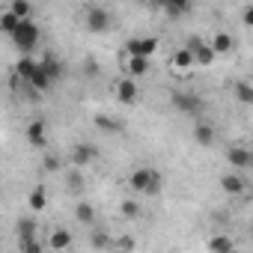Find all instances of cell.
<instances>
[{"label":"cell","instance_id":"19","mask_svg":"<svg viewBox=\"0 0 253 253\" xmlns=\"http://www.w3.org/2000/svg\"><path fill=\"white\" fill-rule=\"evenodd\" d=\"M170 66H173V72L185 75V72H188V69L194 66V60H191L188 48H176V51H173V57H170Z\"/></svg>","mask_w":253,"mask_h":253},{"label":"cell","instance_id":"30","mask_svg":"<svg viewBox=\"0 0 253 253\" xmlns=\"http://www.w3.org/2000/svg\"><path fill=\"white\" fill-rule=\"evenodd\" d=\"M92 247L95 250H104V247H113V238L107 232H92Z\"/></svg>","mask_w":253,"mask_h":253},{"label":"cell","instance_id":"23","mask_svg":"<svg viewBox=\"0 0 253 253\" xmlns=\"http://www.w3.org/2000/svg\"><path fill=\"white\" fill-rule=\"evenodd\" d=\"M95 128L98 131H104V134H116V131H122V125L116 122V119H110V116H104V113H95Z\"/></svg>","mask_w":253,"mask_h":253},{"label":"cell","instance_id":"18","mask_svg":"<svg viewBox=\"0 0 253 253\" xmlns=\"http://www.w3.org/2000/svg\"><path fill=\"white\" fill-rule=\"evenodd\" d=\"M27 209L36 211V214L48 209V191H45V185H36V188L30 191V197H27Z\"/></svg>","mask_w":253,"mask_h":253},{"label":"cell","instance_id":"3","mask_svg":"<svg viewBox=\"0 0 253 253\" xmlns=\"http://www.w3.org/2000/svg\"><path fill=\"white\" fill-rule=\"evenodd\" d=\"M110 24H113V12H110L107 6L89 3V6L84 9V27H86L89 33H104V30H110Z\"/></svg>","mask_w":253,"mask_h":253},{"label":"cell","instance_id":"14","mask_svg":"<svg viewBox=\"0 0 253 253\" xmlns=\"http://www.w3.org/2000/svg\"><path fill=\"white\" fill-rule=\"evenodd\" d=\"M209 48L214 51V57H217V54H232V51H235V39H232L226 30H217V33L209 39Z\"/></svg>","mask_w":253,"mask_h":253},{"label":"cell","instance_id":"13","mask_svg":"<svg viewBox=\"0 0 253 253\" xmlns=\"http://www.w3.org/2000/svg\"><path fill=\"white\" fill-rule=\"evenodd\" d=\"M194 140H197L200 146H214V140H217L214 125L206 122V119H197V125H194Z\"/></svg>","mask_w":253,"mask_h":253},{"label":"cell","instance_id":"25","mask_svg":"<svg viewBox=\"0 0 253 253\" xmlns=\"http://www.w3.org/2000/svg\"><path fill=\"white\" fill-rule=\"evenodd\" d=\"M75 217H78V223H92V220H95V206L86 203V200H81V203L75 206Z\"/></svg>","mask_w":253,"mask_h":253},{"label":"cell","instance_id":"15","mask_svg":"<svg viewBox=\"0 0 253 253\" xmlns=\"http://www.w3.org/2000/svg\"><path fill=\"white\" fill-rule=\"evenodd\" d=\"M226 161H229V167H238V170H244V167H250V161H253V155H250V149L247 146H229L226 149Z\"/></svg>","mask_w":253,"mask_h":253},{"label":"cell","instance_id":"10","mask_svg":"<svg viewBox=\"0 0 253 253\" xmlns=\"http://www.w3.org/2000/svg\"><path fill=\"white\" fill-rule=\"evenodd\" d=\"M149 69H152V60H143V57H122V78H131V81H137V78H143V75H149Z\"/></svg>","mask_w":253,"mask_h":253},{"label":"cell","instance_id":"2","mask_svg":"<svg viewBox=\"0 0 253 253\" xmlns=\"http://www.w3.org/2000/svg\"><path fill=\"white\" fill-rule=\"evenodd\" d=\"M12 45L21 51V57H30V51L39 45V39H42V30H39V24L30 18V21H18V27L12 30Z\"/></svg>","mask_w":253,"mask_h":253},{"label":"cell","instance_id":"21","mask_svg":"<svg viewBox=\"0 0 253 253\" xmlns=\"http://www.w3.org/2000/svg\"><path fill=\"white\" fill-rule=\"evenodd\" d=\"M191 9H194V6H191V3H185V0H173V3H161V12H164L167 18H173V21H176V18H185Z\"/></svg>","mask_w":253,"mask_h":253},{"label":"cell","instance_id":"26","mask_svg":"<svg viewBox=\"0 0 253 253\" xmlns=\"http://www.w3.org/2000/svg\"><path fill=\"white\" fill-rule=\"evenodd\" d=\"M6 9H9L18 21H30V18H33V6H30V3H24V0H12Z\"/></svg>","mask_w":253,"mask_h":253},{"label":"cell","instance_id":"17","mask_svg":"<svg viewBox=\"0 0 253 253\" xmlns=\"http://www.w3.org/2000/svg\"><path fill=\"white\" fill-rule=\"evenodd\" d=\"M220 188H223L229 197H238V194H244L247 185H244V179H241L238 173H223V176H220Z\"/></svg>","mask_w":253,"mask_h":253},{"label":"cell","instance_id":"27","mask_svg":"<svg viewBox=\"0 0 253 253\" xmlns=\"http://www.w3.org/2000/svg\"><path fill=\"white\" fill-rule=\"evenodd\" d=\"M18 27V18L9 12V9H0V33H6V36H12V30Z\"/></svg>","mask_w":253,"mask_h":253},{"label":"cell","instance_id":"7","mask_svg":"<svg viewBox=\"0 0 253 253\" xmlns=\"http://www.w3.org/2000/svg\"><path fill=\"white\" fill-rule=\"evenodd\" d=\"M24 137H27V143L33 146V149H45L48 146V122L45 119H30L27 122V128H24Z\"/></svg>","mask_w":253,"mask_h":253},{"label":"cell","instance_id":"24","mask_svg":"<svg viewBox=\"0 0 253 253\" xmlns=\"http://www.w3.org/2000/svg\"><path fill=\"white\" fill-rule=\"evenodd\" d=\"M66 185H69V191H72V194H81V191L86 188V179H84V173H81V170H75V167H72V170H66Z\"/></svg>","mask_w":253,"mask_h":253},{"label":"cell","instance_id":"16","mask_svg":"<svg viewBox=\"0 0 253 253\" xmlns=\"http://www.w3.org/2000/svg\"><path fill=\"white\" fill-rule=\"evenodd\" d=\"M33 72H36V57H21V60H15V66H12V75H15L21 84H27Z\"/></svg>","mask_w":253,"mask_h":253},{"label":"cell","instance_id":"8","mask_svg":"<svg viewBox=\"0 0 253 253\" xmlns=\"http://www.w3.org/2000/svg\"><path fill=\"white\" fill-rule=\"evenodd\" d=\"M95 158H98V149H95V146H89V143H75V146L69 149V164H72L75 170L89 167Z\"/></svg>","mask_w":253,"mask_h":253},{"label":"cell","instance_id":"5","mask_svg":"<svg viewBox=\"0 0 253 253\" xmlns=\"http://www.w3.org/2000/svg\"><path fill=\"white\" fill-rule=\"evenodd\" d=\"M158 48H161V42L155 36H134V39L125 42V57H143V60H149Z\"/></svg>","mask_w":253,"mask_h":253},{"label":"cell","instance_id":"32","mask_svg":"<svg viewBox=\"0 0 253 253\" xmlns=\"http://www.w3.org/2000/svg\"><path fill=\"white\" fill-rule=\"evenodd\" d=\"M42 170H48V173H57V170H60V158H57V155H45V161H42Z\"/></svg>","mask_w":253,"mask_h":253},{"label":"cell","instance_id":"28","mask_svg":"<svg viewBox=\"0 0 253 253\" xmlns=\"http://www.w3.org/2000/svg\"><path fill=\"white\" fill-rule=\"evenodd\" d=\"M119 211H122V217H128V220H134V217H140V203L137 200H122V206H119Z\"/></svg>","mask_w":253,"mask_h":253},{"label":"cell","instance_id":"4","mask_svg":"<svg viewBox=\"0 0 253 253\" xmlns=\"http://www.w3.org/2000/svg\"><path fill=\"white\" fill-rule=\"evenodd\" d=\"M170 104H173V110H179L182 116H203V110H206V104H203V98H200L197 92H182V89H176V92L170 95Z\"/></svg>","mask_w":253,"mask_h":253},{"label":"cell","instance_id":"20","mask_svg":"<svg viewBox=\"0 0 253 253\" xmlns=\"http://www.w3.org/2000/svg\"><path fill=\"white\" fill-rule=\"evenodd\" d=\"M72 232L69 229H63V226H57L54 232H51V238H48V247L51 250H66V247H72Z\"/></svg>","mask_w":253,"mask_h":253},{"label":"cell","instance_id":"12","mask_svg":"<svg viewBox=\"0 0 253 253\" xmlns=\"http://www.w3.org/2000/svg\"><path fill=\"white\" fill-rule=\"evenodd\" d=\"M36 66H39V69L45 72V78H48L51 84L63 78V63H60V60H57L54 54H42V57L36 60Z\"/></svg>","mask_w":253,"mask_h":253},{"label":"cell","instance_id":"6","mask_svg":"<svg viewBox=\"0 0 253 253\" xmlns=\"http://www.w3.org/2000/svg\"><path fill=\"white\" fill-rule=\"evenodd\" d=\"M182 48H188V54H191L194 66H211V63H214V51L209 48V42H206L203 36H191Z\"/></svg>","mask_w":253,"mask_h":253},{"label":"cell","instance_id":"33","mask_svg":"<svg viewBox=\"0 0 253 253\" xmlns=\"http://www.w3.org/2000/svg\"><path fill=\"white\" fill-rule=\"evenodd\" d=\"M21 253H45V247H42V241H30L21 247Z\"/></svg>","mask_w":253,"mask_h":253},{"label":"cell","instance_id":"1","mask_svg":"<svg viewBox=\"0 0 253 253\" xmlns=\"http://www.w3.org/2000/svg\"><path fill=\"white\" fill-rule=\"evenodd\" d=\"M128 188H131L134 194L155 197V194H161V188H164V176H161L155 167H137V170L128 176Z\"/></svg>","mask_w":253,"mask_h":253},{"label":"cell","instance_id":"9","mask_svg":"<svg viewBox=\"0 0 253 253\" xmlns=\"http://www.w3.org/2000/svg\"><path fill=\"white\" fill-rule=\"evenodd\" d=\"M113 95H116L119 104H137L140 86H137V81H131V78H119V81L113 84Z\"/></svg>","mask_w":253,"mask_h":253},{"label":"cell","instance_id":"22","mask_svg":"<svg viewBox=\"0 0 253 253\" xmlns=\"http://www.w3.org/2000/svg\"><path fill=\"white\" fill-rule=\"evenodd\" d=\"M209 253H235V241L229 235H214L209 241Z\"/></svg>","mask_w":253,"mask_h":253},{"label":"cell","instance_id":"31","mask_svg":"<svg viewBox=\"0 0 253 253\" xmlns=\"http://www.w3.org/2000/svg\"><path fill=\"white\" fill-rule=\"evenodd\" d=\"M113 247H119V250H134V238L131 235H119V238H113Z\"/></svg>","mask_w":253,"mask_h":253},{"label":"cell","instance_id":"11","mask_svg":"<svg viewBox=\"0 0 253 253\" xmlns=\"http://www.w3.org/2000/svg\"><path fill=\"white\" fill-rule=\"evenodd\" d=\"M15 238H18V247H24L30 241H39V223L33 217H21L15 223Z\"/></svg>","mask_w":253,"mask_h":253},{"label":"cell","instance_id":"29","mask_svg":"<svg viewBox=\"0 0 253 253\" xmlns=\"http://www.w3.org/2000/svg\"><path fill=\"white\" fill-rule=\"evenodd\" d=\"M235 98H238L241 104H250V101H253V86H250V81H238V84H235Z\"/></svg>","mask_w":253,"mask_h":253}]
</instances>
